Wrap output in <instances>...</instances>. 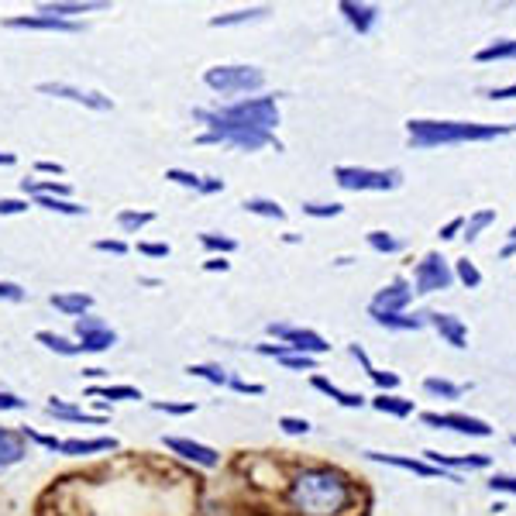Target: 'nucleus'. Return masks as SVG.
I'll return each instance as SVG.
<instances>
[{
  "instance_id": "nucleus-1",
  "label": "nucleus",
  "mask_w": 516,
  "mask_h": 516,
  "mask_svg": "<svg viewBox=\"0 0 516 516\" xmlns=\"http://www.w3.org/2000/svg\"><path fill=\"white\" fill-rule=\"evenodd\" d=\"M355 489L334 468H300L289 482V506L300 516H341Z\"/></svg>"
},
{
  "instance_id": "nucleus-2",
  "label": "nucleus",
  "mask_w": 516,
  "mask_h": 516,
  "mask_svg": "<svg viewBox=\"0 0 516 516\" xmlns=\"http://www.w3.org/2000/svg\"><path fill=\"white\" fill-rule=\"evenodd\" d=\"M516 124H475V121H427L413 117L406 121L410 148H437V145H465V142H492V138L513 135Z\"/></svg>"
},
{
  "instance_id": "nucleus-3",
  "label": "nucleus",
  "mask_w": 516,
  "mask_h": 516,
  "mask_svg": "<svg viewBox=\"0 0 516 516\" xmlns=\"http://www.w3.org/2000/svg\"><path fill=\"white\" fill-rule=\"evenodd\" d=\"M217 114L228 117L234 124H245V128L265 131V135H276V124H279L276 97H241L238 104L217 107Z\"/></svg>"
},
{
  "instance_id": "nucleus-4",
  "label": "nucleus",
  "mask_w": 516,
  "mask_h": 516,
  "mask_svg": "<svg viewBox=\"0 0 516 516\" xmlns=\"http://www.w3.org/2000/svg\"><path fill=\"white\" fill-rule=\"evenodd\" d=\"M334 183L351 193H389L403 183V172L369 166H334Z\"/></svg>"
},
{
  "instance_id": "nucleus-5",
  "label": "nucleus",
  "mask_w": 516,
  "mask_h": 516,
  "mask_svg": "<svg viewBox=\"0 0 516 516\" xmlns=\"http://www.w3.org/2000/svg\"><path fill=\"white\" fill-rule=\"evenodd\" d=\"M203 86L221 97H238V93H255L265 86V73L258 66H210L203 73Z\"/></svg>"
},
{
  "instance_id": "nucleus-6",
  "label": "nucleus",
  "mask_w": 516,
  "mask_h": 516,
  "mask_svg": "<svg viewBox=\"0 0 516 516\" xmlns=\"http://www.w3.org/2000/svg\"><path fill=\"white\" fill-rule=\"evenodd\" d=\"M455 286V272L451 262L441 252H427L413 269V293L430 296V293H444V289Z\"/></svg>"
},
{
  "instance_id": "nucleus-7",
  "label": "nucleus",
  "mask_w": 516,
  "mask_h": 516,
  "mask_svg": "<svg viewBox=\"0 0 516 516\" xmlns=\"http://www.w3.org/2000/svg\"><path fill=\"white\" fill-rule=\"evenodd\" d=\"M76 344H80L83 355H104V351H111L117 344V331L114 327H107L100 317L93 314H83L76 317Z\"/></svg>"
},
{
  "instance_id": "nucleus-8",
  "label": "nucleus",
  "mask_w": 516,
  "mask_h": 516,
  "mask_svg": "<svg viewBox=\"0 0 516 516\" xmlns=\"http://www.w3.org/2000/svg\"><path fill=\"white\" fill-rule=\"evenodd\" d=\"M269 334L272 338H279V344H289L293 351H300V355H327L331 351V344L327 338H320L317 331H310V327H293V324H269Z\"/></svg>"
},
{
  "instance_id": "nucleus-9",
  "label": "nucleus",
  "mask_w": 516,
  "mask_h": 516,
  "mask_svg": "<svg viewBox=\"0 0 516 516\" xmlns=\"http://www.w3.org/2000/svg\"><path fill=\"white\" fill-rule=\"evenodd\" d=\"M38 93L69 100V104H80V107H90V111H114L111 97H104V93H97V90H83V86H76V83H38Z\"/></svg>"
},
{
  "instance_id": "nucleus-10",
  "label": "nucleus",
  "mask_w": 516,
  "mask_h": 516,
  "mask_svg": "<svg viewBox=\"0 0 516 516\" xmlns=\"http://www.w3.org/2000/svg\"><path fill=\"white\" fill-rule=\"evenodd\" d=\"M427 427L434 430H455L465 437H492V427L482 417H468V413H420Z\"/></svg>"
},
{
  "instance_id": "nucleus-11",
  "label": "nucleus",
  "mask_w": 516,
  "mask_h": 516,
  "mask_svg": "<svg viewBox=\"0 0 516 516\" xmlns=\"http://www.w3.org/2000/svg\"><path fill=\"white\" fill-rule=\"evenodd\" d=\"M413 300V286L406 279H393L389 286H382L369 303V317L375 314H406Z\"/></svg>"
},
{
  "instance_id": "nucleus-12",
  "label": "nucleus",
  "mask_w": 516,
  "mask_h": 516,
  "mask_svg": "<svg viewBox=\"0 0 516 516\" xmlns=\"http://www.w3.org/2000/svg\"><path fill=\"white\" fill-rule=\"evenodd\" d=\"M369 461H379V465H393V468H403V472H413V475H424V479H444V482H461V475L455 472H444V468H434L427 465L424 458H403V455H386V451H365Z\"/></svg>"
},
{
  "instance_id": "nucleus-13",
  "label": "nucleus",
  "mask_w": 516,
  "mask_h": 516,
  "mask_svg": "<svg viewBox=\"0 0 516 516\" xmlns=\"http://www.w3.org/2000/svg\"><path fill=\"white\" fill-rule=\"evenodd\" d=\"M162 444H166L172 455H179L183 461H193V465H200V468H217V465H221V451L210 448V444L190 441V437H162Z\"/></svg>"
},
{
  "instance_id": "nucleus-14",
  "label": "nucleus",
  "mask_w": 516,
  "mask_h": 516,
  "mask_svg": "<svg viewBox=\"0 0 516 516\" xmlns=\"http://www.w3.org/2000/svg\"><path fill=\"white\" fill-rule=\"evenodd\" d=\"M4 28L14 31H59V35H76L83 25L80 21H59V18H45V14H18V18H7Z\"/></svg>"
},
{
  "instance_id": "nucleus-15",
  "label": "nucleus",
  "mask_w": 516,
  "mask_h": 516,
  "mask_svg": "<svg viewBox=\"0 0 516 516\" xmlns=\"http://www.w3.org/2000/svg\"><path fill=\"white\" fill-rule=\"evenodd\" d=\"M424 320L430 327H434L437 334H441L444 341L451 344V348H468V327L465 320L455 317V314H437V310H430V314H424Z\"/></svg>"
},
{
  "instance_id": "nucleus-16",
  "label": "nucleus",
  "mask_w": 516,
  "mask_h": 516,
  "mask_svg": "<svg viewBox=\"0 0 516 516\" xmlns=\"http://www.w3.org/2000/svg\"><path fill=\"white\" fill-rule=\"evenodd\" d=\"M424 461L434 468H444V472H461V468H468V472H479V468H489L492 458L489 455H461V458H451V455H441V451L427 448L424 451Z\"/></svg>"
},
{
  "instance_id": "nucleus-17",
  "label": "nucleus",
  "mask_w": 516,
  "mask_h": 516,
  "mask_svg": "<svg viewBox=\"0 0 516 516\" xmlns=\"http://www.w3.org/2000/svg\"><path fill=\"white\" fill-rule=\"evenodd\" d=\"M117 441L114 437H69V441H59V451L56 455H69V458H90V455H100V451H114Z\"/></svg>"
},
{
  "instance_id": "nucleus-18",
  "label": "nucleus",
  "mask_w": 516,
  "mask_h": 516,
  "mask_svg": "<svg viewBox=\"0 0 516 516\" xmlns=\"http://www.w3.org/2000/svg\"><path fill=\"white\" fill-rule=\"evenodd\" d=\"M338 11H341V18L358 31V35H369V31L375 28V21H379V7H375V4H355V0H341Z\"/></svg>"
},
{
  "instance_id": "nucleus-19",
  "label": "nucleus",
  "mask_w": 516,
  "mask_h": 516,
  "mask_svg": "<svg viewBox=\"0 0 516 516\" xmlns=\"http://www.w3.org/2000/svg\"><path fill=\"white\" fill-rule=\"evenodd\" d=\"M28 455V444H25V434L11 427H0V468H11L18 461H25Z\"/></svg>"
},
{
  "instance_id": "nucleus-20",
  "label": "nucleus",
  "mask_w": 516,
  "mask_h": 516,
  "mask_svg": "<svg viewBox=\"0 0 516 516\" xmlns=\"http://www.w3.org/2000/svg\"><path fill=\"white\" fill-rule=\"evenodd\" d=\"M310 382H314V389H317V393L331 396V400L338 403V406H344V410H362V406L369 403L362 393H348V389H341L338 382L324 379V375H314V379H310Z\"/></svg>"
},
{
  "instance_id": "nucleus-21",
  "label": "nucleus",
  "mask_w": 516,
  "mask_h": 516,
  "mask_svg": "<svg viewBox=\"0 0 516 516\" xmlns=\"http://www.w3.org/2000/svg\"><path fill=\"white\" fill-rule=\"evenodd\" d=\"M97 7H111V4H90V0H56V4H42L38 7V14H45V18H59V21H73L76 14H86V11H97Z\"/></svg>"
},
{
  "instance_id": "nucleus-22",
  "label": "nucleus",
  "mask_w": 516,
  "mask_h": 516,
  "mask_svg": "<svg viewBox=\"0 0 516 516\" xmlns=\"http://www.w3.org/2000/svg\"><path fill=\"white\" fill-rule=\"evenodd\" d=\"M49 303L59 310V314H66V317H83V314H90V307H93V296L90 293H56V296H49Z\"/></svg>"
},
{
  "instance_id": "nucleus-23",
  "label": "nucleus",
  "mask_w": 516,
  "mask_h": 516,
  "mask_svg": "<svg viewBox=\"0 0 516 516\" xmlns=\"http://www.w3.org/2000/svg\"><path fill=\"white\" fill-rule=\"evenodd\" d=\"M49 417H56V420H66V424H104V417H93V413H86L80 410V406H69V403H62V400H49Z\"/></svg>"
},
{
  "instance_id": "nucleus-24",
  "label": "nucleus",
  "mask_w": 516,
  "mask_h": 516,
  "mask_svg": "<svg viewBox=\"0 0 516 516\" xmlns=\"http://www.w3.org/2000/svg\"><path fill=\"white\" fill-rule=\"evenodd\" d=\"M379 327H386V331H400V334H410V331H420V327L427 324L424 314H375L372 317Z\"/></svg>"
},
{
  "instance_id": "nucleus-25",
  "label": "nucleus",
  "mask_w": 516,
  "mask_h": 516,
  "mask_svg": "<svg viewBox=\"0 0 516 516\" xmlns=\"http://www.w3.org/2000/svg\"><path fill=\"white\" fill-rule=\"evenodd\" d=\"M372 410H379V413H386V417H413V400H403V396H396V393H379L372 400Z\"/></svg>"
},
{
  "instance_id": "nucleus-26",
  "label": "nucleus",
  "mask_w": 516,
  "mask_h": 516,
  "mask_svg": "<svg viewBox=\"0 0 516 516\" xmlns=\"http://www.w3.org/2000/svg\"><path fill=\"white\" fill-rule=\"evenodd\" d=\"M272 14V7H245V11H231V14H217L210 18V28H234V25H248V21H258Z\"/></svg>"
},
{
  "instance_id": "nucleus-27",
  "label": "nucleus",
  "mask_w": 516,
  "mask_h": 516,
  "mask_svg": "<svg viewBox=\"0 0 516 516\" xmlns=\"http://www.w3.org/2000/svg\"><path fill=\"white\" fill-rule=\"evenodd\" d=\"M516 59V38H496L486 49L475 52V62H510Z\"/></svg>"
},
{
  "instance_id": "nucleus-28",
  "label": "nucleus",
  "mask_w": 516,
  "mask_h": 516,
  "mask_svg": "<svg viewBox=\"0 0 516 516\" xmlns=\"http://www.w3.org/2000/svg\"><path fill=\"white\" fill-rule=\"evenodd\" d=\"M35 341L42 344V348L56 351V355H62V358H76V355H83L80 344L69 341V338H62V334H56V331H38V334H35Z\"/></svg>"
},
{
  "instance_id": "nucleus-29",
  "label": "nucleus",
  "mask_w": 516,
  "mask_h": 516,
  "mask_svg": "<svg viewBox=\"0 0 516 516\" xmlns=\"http://www.w3.org/2000/svg\"><path fill=\"white\" fill-rule=\"evenodd\" d=\"M489 224H496V210H492V207L475 210L472 217H465V231H461V238H465L468 245H475V241H479V234L486 231Z\"/></svg>"
},
{
  "instance_id": "nucleus-30",
  "label": "nucleus",
  "mask_w": 516,
  "mask_h": 516,
  "mask_svg": "<svg viewBox=\"0 0 516 516\" xmlns=\"http://www.w3.org/2000/svg\"><path fill=\"white\" fill-rule=\"evenodd\" d=\"M186 375H193V379H203V382H210V386H228L231 382V375L221 369V365H214V362H197V365H186Z\"/></svg>"
},
{
  "instance_id": "nucleus-31",
  "label": "nucleus",
  "mask_w": 516,
  "mask_h": 516,
  "mask_svg": "<svg viewBox=\"0 0 516 516\" xmlns=\"http://www.w3.org/2000/svg\"><path fill=\"white\" fill-rule=\"evenodd\" d=\"M365 241H369V248L379 255H400L406 248V241L396 238V234H389V231H369L365 234Z\"/></svg>"
},
{
  "instance_id": "nucleus-32",
  "label": "nucleus",
  "mask_w": 516,
  "mask_h": 516,
  "mask_svg": "<svg viewBox=\"0 0 516 516\" xmlns=\"http://www.w3.org/2000/svg\"><path fill=\"white\" fill-rule=\"evenodd\" d=\"M35 207L52 210V214H66V217H86V207L66 197H35Z\"/></svg>"
},
{
  "instance_id": "nucleus-33",
  "label": "nucleus",
  "mask_w": 516,
  "mask_h": 516,
  "mask_svg": "<svg viewBox=\"0 0 516 516\" xmlns=\"http://www.w3.org/2000/svg\"><path fill=\"white\" fill-rule=\"evenodd\" d=\"M241 207L248 210V214H255V217H269V221H286V210L279 207L276 200H269V197H248Z\"/></svg>"
},
{
  "instance_id": "nucleus-34",
  "label": "nucleus",
  "mask_w": 516,
  "mask_h": 516,
  "mask_svg": "<svg viewBox=\"0 0 516 516\" xmlns=\"http://www.w3.org/2000/svg\"><path fill=\"white\" fill-rule=\"evenodd\" d=\"M90 396H104V400H114V403H138V400H145L142 389H135V386H90Z\"/></svg>"
},
{
  "instance_id": "nucleus-35",
  "label": "nucleus",
  "mask_w": 516,
  "mask_h": 516,
  "mask_svg": "<svg viewBox=\"0 0 516 516\" xmlns=\"http://www.w3.org/2000/svg\"><path fill=\"white\" fill-rule=\"evenodd\" d=\"M424 393L437 396V400H461L465 386H458V382H451V379H437V375H430V379H424Z\"/></svg>"
},
{
  "instance_id": "nucleus-36",
  "label": "nucleus",
  "mask_w": 516,
  "mask_h": 516,
  "mask_svg": "<svg viewBox=\"0 0 516 516\" xmlns=\"http://www.w3.org/2000/svg\"><path fill=\"white\" fill-rule=\"evenodd\" d=\"M152 221H155L152 210H121V214H117V228H121L124 234H138Z\"/></svg>"
},
{
  "instance_id": "nucleus-37",
  "label": "nucleus",
  "mask_w": 516,
  "mask_h": 516,
  "mask_svg": "<svg viewBox=\"0 0 516 516\" xmlns=\"http://www.w3.org/2000/svg\"><path fill=\"white\" fill-rule=\"evenodd\" d=\"M451 272H455V279H458V283L465 286V289H479V286H482V272L475 269L472 258H458L455 269H451Z\"/></svg>"
},
{
  "instance_id": "nucleus-38",
  "label": "nucleus",
  "mask_w": 516,
  "mask_h": 516,
  "mask_svg": "<svg viewBox=\"0 0 516 516\" xmlns=\"http://www.w3.org/2000/svg\"><path fill=\"white\" fill-rule=\"evenodd\" d=\"M200 245L207 248V252H221V255L238 252V241L228 238V234H214V231H203L200 234Z\"/></svg>"
},
{
  "instance_id": "nucleus-39",
  "label": "nucleus",
  "mask_w": 516,
  "mask_h": 516,
  "mask_svg": "<svg viewBox=\"0 0 516 516\" xmlns=\"http://www.w3.org/2000/svg\"><path fill=\"white\" fill-rule=\"evenodd\" d=\"M303 214L320 217V221H324V217H341L344 207H341V203H317V200H310V203H303Z\"/></svg>"
},
{
  "instance_id": "nucleus-40",
  "label": "nucleus",
  "mask_w": 516,
  "mask_h": 516,
  "mask_svg": "<svg viewBox=\"0 0 516 516\" xmlns=\"http://www.w3.org/2000/svg\"><path fill=\"white\" fill-rule=\"evenodd\" d=\"M166 179L169 183H176V186H186V190H193L197 193L200 190V179L197 172H190V169H166Z\"/></svg>"
},
{
  "instance_id": "nucleus-41",
  "label": "nucleus",
  "mask_w": 516,
  "mask_h": 516,
  "mask_svg": "<svg viewBox=\"0 0 516 516\" xmlns=\"http://www.w3.org/2000/svg\"><path fill=\"white\" fill-rule=\"evenodd\" d=\"M279 365H283V369H293V372H314V369H317V358H310V355H300V351H293V355L279 358Z\"/></svg>"
},
{
  "instance_id": "nucleus-42",
  "label": "nucleus",
  "mask_w": 516,
  "mask_h": 516,
  "mask_svg": "<svg viewBox=\"0 0 516 516\" xmlns=\"http://www.w3.org/2000/svg\"><path fill=\"white\" fill-rule=\"evenodd\" d=\"M152 410L155 413H172V417H190V413H197V403H166V400H155Z\"/></svg>"
},
{
  "instance_id": "nucleus-43",
  "label": "nucleus",
  "mask_w": 516,
  "mask_h": 516,
  "mask_svg": "<svg viewBox=\"0 0 516 516\" xmlns=\"http://www.w3.org/2000/svg\"><path fill=\"white\" fill-rule=\"evenodd\" d=\"M279 427H283V434L289 437H300V434H310V420H303V417H279Z\"/></svg>"
},
{
  "instance_id": "nucleus-44",
  "label": "nucleus",
  "mask_w": 516,
  "mask_h": 516,
  "mask_svg": "<svg viewBox=\"0 0 516 516\" xmlns=\"http://www.w3.org/2000/svg\"><path fill=\"white\" fill-rule=\"evenodd\" d=\"M25 286L21 283H11V279H0V300L7 303H25Z\"/></svg>"
},
{
  "instance_id": "nucleus-45",
  "label": "nucleus",
  "mask_w": 516,
  "mask_h": 516,
  "mask_svg": "<svg viewBox=\"0 0 516 516\" xmlns=\"http://www.w3.org/2000/svg\"><path fill=\"white\" fill-rule=\"evenodd\" d=\"M489 489L492 492H506V496H516V475H492L489 479Z\"/></svg>"
},
{
  "instance_id": "nucleus-46",
  "label": "nucleus",
  "mask_w": 516,
  "mask_h": 516,
  "mask_svg": "<svg viewBox=\"0 0 516 516\" xmlns=\"http://www.w3.org/2000/svg\"><path fill=\"white\" fill-rule=\"evenodd\" d=\"M138 252L148 255V258H169L172 248L166 245V241H138Z\"/></svg>"
},
{
  "instance_id": "nucleus-47",
  "label": "nucleus",
  "mask_w": 516,
  "mask_h": 516,
  "mask_svg": "<svg viewBox=\"0 0 516 516\" xmlns=\"http://www.w3.org/2000/svg\"><path fill=\"white\" fill-rule=\"evenodd\" d=\"M28 200L21 197H0V217H14V214H25Z\"/></svg>"
},
{
  "instance_id": "nucleus-48",
  "label": "nucleus",
  "mask_w": 516,
  "mask_h": 516,
  "mask_svg": "<svg viewBox=\"0 0 516 516\" xmlns=\"http://www.w3.org/2000/svg\"><path fill=\"white\" fill-rule=\"evenodd\" d=\"M25 400H21L18 393H7V389H0V410L4 413H14V410H25Z\"/></svg>"
},
{
  "instance_id": "nucleus-49",
  "label": "nucleus",
  "mask_w": 516,
  "mask_h": 516,
  "mask_svg": "<svg viewBox=\"0 0 516 516\" xmlns=\"http://www.w3.org/2000/svg\"><path fill=\"white\" fill-rule=\"evenodd\" d=\"M228 386L241 396H262L265 393V386H258V382H245V379H231Z\"/></svg>"
},
{
  "instance_id": "nucleus-50",
  "label": "nucleus",
  "mask_w": 516,
  "mask_h": 516,
  "mask_svg": "<svg viewBox=\"0 0 516 516\" xmlns=\"http://www.w3.org/2000/svg\"><path fill=\"white\" fill-rule=\"evenodd\" d=\"M461 231H465V217H455V221H448L437 234H441V241H455L461 238Z\"/></svg>"
},
{
  "instance_id": "nucleus-51",
  "label": "nucleus",
  "mask_w": 516,
  "mask_h": 516,
  "mask_svg": "<svg viewBox=\"0 0 516 516\" xmlns=\"http://www.w3.org/2000/svg\"><path fill=\"white\" fill-rule=\"evenodd\" d=\"M93 248H97V252H111V255H128V245L117 241V238H100Z\"/></svg>"
},
{
  "instance_id": "nucleus-52",
  "label": "nucleus",
  "mask_w": 516,
  "mask_h": 516,
  "mask_svg": "<svg viewBox=\"0 0 516 516\" xmlns=\"http://www.w3.org/2000/svg\"><path fill=\"white\" fill-rule=\"evenodd\" d=\"M224 190V179H217V176H203L200 179V197H210V193H221Z\"/></svg>"
},
{
  "instance_id": "nucleus-53",
  "label": "nucleus",
  "mask_w": 516,
  "mask_h": 516,
  "mask_svg": "<svg viewBox=\"0 0 516 516\" xmlns=\"http://www.w3.org/2000/svg\"><path fill=\"white\" fill-rule=\"evenodd\" d=\"M489 100H516V83L510 86H492V90H486Z\"/></svg>"
},
{
  "instance_id": "nucleus-54",
  "label": "nucleus",
  "mask_w": 516,
  "mask_h": 516,
  "mask_svg": "<svg viewBox=\"0 0 516 516\" xmlns=\"http://www.w3.org/2000/svg\"><path fill=\"white\" fill-rule=\"evenodd\" d=\"M203 269H207V272H228L231 262L224 255H214V258H207V262H203Z\"/></svg>"
},
{
  "instance_id": "nucleus-55",
  "label": "nucleus",
  "mask_w": 516,
  "mask_h": 516,
  "mask_svg": "<svg viewBox=\"0 0 516 516\" xmlns=\"http://www.w3.org/2000/svg\"><path fill=\"white\" fill-rule=\"evenodd\" d=\"M503 258H510V255H516V224L510 228V234H506V245H503V252H499Z\"/></svg>"
},
{
  "instance_id": "nucleus-56",
  "label": "nucleus",
  "mask_w": 516,
  "mask_h": 516,
  "mask_svg": "<svg viewBox=\"0 0 516 516\" xmlns=\"http://www.w3.org/2000/svg\"><path fill=\"white\" fill-rule=\"evenodd\" d=\"M35 169L38 172H49V176H62V172H66V169L59 166V162H35Z\"/></svg>"
},
{
  "instance_id": "nucleus-57",
  "label": "nucleus",
  "mask_w": 516,
  "mask_h": 516,
  "mask_svg": "<svg viewBox=\"0 0 516 516\" xmlns=\"http://www.w3.org/2000/svg\"><path fill=\"white\" fill-rule=\"evenodd\" d=\"M18 162V155H11V152H0V166H14Z\"/></svg>"
},
{
  "instance_id": "nucleus-58",
  "label": "nucleus",
  "mask_w": 516,
  "mask_h": 516,
  "mask_svg": "<svg viewBox=\"0 0 516 516\" xmlns=\"http://www.w3.org/2000/svg\"><path fill=\"white\" fill-rule=\"evenodd\" d=\"M83 375H86V379H104V369H83Z\"/></svg>"
},
{
  "instance_id": "nucleus-59",
  "label": "nucleus",
  "mask_w": 516,
  "mask_h": 516,
  "mask_svg": "<svg viewBox=\"0 0 516 516\" xmlns=\"http://www.w3.org/2000/svg\"><path fill=\"white\" fill-rule=\"evenodd\" d=\"M510 441H513V444H516V434H513V437H510Z\"/></svg>"
}]
</instances>
